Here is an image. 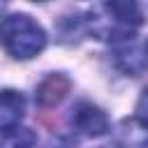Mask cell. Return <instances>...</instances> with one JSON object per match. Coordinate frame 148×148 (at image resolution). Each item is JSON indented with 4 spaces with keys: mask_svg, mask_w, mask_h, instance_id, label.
<instances>
[{
    "mask_svg": "<svg viewBox=\"0 0 148 148\" xmlns=\"http://www.w3.org/2000/svg\"><path fill=\"white\" fill-rule=\"evenodd\" d=\"M83 23L86 30L92 32V37L118 44L136 37V30L143 23V14L134 2H104L92 7Z\"/></svg>",
    "mask_w": 148,
    "mask_h": 148,
    "instance_id": "1",
    "label": "cell"
},
{
    "mask_svg": "<svg viewBox=\"0 0 148 148\" xmlns=\"http://www.w3.org/2000/svg\"><path fill=\"white\" fill-rule=\"evenodd\" d=\"M0 46L16 60H30L44 51L46 32L28 14H7L0 18Z\"/></svg>",
    "mask_w": 148,
    "mask_h": 148,
    "instance_id": "2",
    "label": "cell"
},
{
    "mask_svg": "<svg viewBox=\"0 0 148 148\" xmlns=\"http://www.w3.org/2000/svg\"><path fill=\"white\" fill-rule=\"evenodd\" d=\"M69 127L74 134L79 136H90V139H97V136H104L109 132V116L95 106L92 102H76L72 113H69Z\"/></svg>",
    "mask_w": 148,
    "mask_h": 148,
    "instance_id": "3",
    "label": "cell"
},
{
    "mask_svg": "<svg viewBox=\"0 0 148 148\" xmlns=\"http://www.w3.org/2000/svg\"><path fill=\"white\" fill-rule=\"evenodd\" d=\"M111 58L116 69H120L127 76H139L148 67V51L136 44V37L111 44Z\"/></svg>",
    "mask_w": 148,
    "mask_h": 148,
    "instance_id": "4",
    "label": "cell"
},
{
    "mask_svg": "<svg viewBox=\"0 0 148 148\" xmlns=\"http://www.w3.org/2000/svg\"><path fill=\"white\" fill-rule=\"evenodd\" d=\"M23 113H25V97L12 88L0 90V130L18 127Z\"/></svg>",
    "mask_w": 148,
    "mask_h": 148,
    "instance_id": "5",
    "label": "cell"
},
{
    "mask_svg": "<svg viewBox=\"0 0 148 148\" xmlns=\"http://www.w3.org/2000/svg\"><path fill=\"white\" fill-rule=\"evenodd\" d=\"M118 148H148V127L136 118H125L116 130Z\"/></svg>",
    "mask_w": 148,
    "mask_h": 148,
    "instance_id": "6",
    "label": "cell"
},
{
    "mask_svg": "<svg viewBox=\"0 0 148 148\" xmlns=\"http://www.w3.org/2000/svg\"><path fill=\"white\" fill-rule=\"evenodd\" d=\"M37 141L35 130L30 127H12V130H0V148H32Z\"/></svg>",
    "mask_w": 148,
    "mask_h": 148,
    "instance_id": "7",
    "label": "cell"
},
{
    "mask_svg": "<svg viewBox=\"0 0 148 148\" xmlns=\"http://www.w3.org/2000/svg\"><path fill=\"white\" fill-rule=\"evenodd\" d=\"M136 120L148 127V88H143V92L139 95V102H136Z\"/></svg>",
    "mask_w": 148,
    "mask_h": 148,
    "instance_id": "8",
    "label": "cell"
},
{
    "mask_svg": "<svg viewBox=\"0 0 148 148\" xmlns=\"http://www.w3.org/2000/svg\"><path fill=\"white\" fill-rule=\"evenodd\" d=\"M146 51H148V42H146Z\"/></svg>",
    "mask_w": 148,
    "mask_h": 148,
    "instance_id": "9",
    "label": "cell"
}]
</instances>
